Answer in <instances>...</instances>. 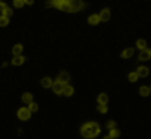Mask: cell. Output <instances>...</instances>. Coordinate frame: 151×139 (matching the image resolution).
Segmentation results:
<instances>
[{"mask_svg":"<svg viewBox=\"0 0 151 139\" xmlns=\"http://www.w3.org/2000/svg\"><path fill=\"white\" fill-rule=\"evenodd\" d=\"M9 19L4 16H0V27H5L8 24Z\"/></svg>","mask_w":151,"mask_h":139,"instance_id":"cell-22","label":"cell"},{"mask_svg":"<svg viewBox=\"0 0 151 139\" xmlns=\"http://www.w3.org/2000/svg\"><path fill=\"white\" fill-rule=\"evenodd\" d=\"M111 13H110V10L109 8H105L104 10H102V12L100 13V21H107L109 19H110Z\"/></svg>","mask_w":151,"mask_h":139,"instance_id":"cell-10","label":"cell"},{"mask_svg":"<svg viewBox=\"0 0 151 139\" xmlns=\"http://www.w3.org/2000/svg\"><path fill=\"white\" fill-rule=\"evenodd\" d=\"M97 110L102 113H106L108 111V108L106 105H100L97 107Z\"/></svg>","mask_w":151,"mask_h":139,"instance_id":"cell-28","label":"cell"},{"mask_svg":"<svg viewBox=\"0 0 151 139\" xmlns=\"http://www.w3.org/2000/svg\"><path fill=\"white\" fill-rule=\"evenodd\" d=\"M29 111H32V112H35L37 110H38V105L35 102H32L29 104Z\"/></svg>","mask_w":151,"mask_h":139,"instance_id":"cell-26","label":"cell"},{"mask_svg":"<svg viewBox=\"0 0 151 139\" xmlns=\"http://www.w3.org/2000/svg\"><path fill=\"white\" fill-rule=\"evenodd\" d=\"M34 1H32V0H29V1H27V0H25V1H24V2H25L26 4H32V3H33Z\"/></svg>","mask_w":151,"mask_h":139,"instance_id":"cell-30","label":"cell"},{"mask_svg":"<svg viewBox=\"0 0 151 139\" xmlns=\"http://www.w3.org/2000/svg\"><path fill=\"white\" fill-rule=\"evenodd\" d=\"M7 4L5 3H3L0 1V11H3L5 8H7Z\"/></svg>","mask_w":151,"mask_h":139,"instance_id":"cell-29","label":"cell"},{"mask_svg":"<svg viewBox=\"0 0 151 139\" xmlns=\"http://www.w3.org/2000/svg\"><path fill=\"white\" fill-rule=\"evenodd\" d=\"M81 134H82L83 136L86 138H93L88 123L85 124V125L82 127V128H81Z\"/></svg>","mask_w":151,"mask_h":139,"instance_id":"cell-7","label":"cell"},{"mask_svg":"<svg viewBox=\"0 0 151 139\" xmlns=\"http://www.w3.org/2000/svg\"><path fill=\"white\" fill-rule=\"evenodd\" d=\"M2 15L3 16H4V17L9 18L13 15V11H12V10L10 8L7 7V8H5L2 11Z\"/></svg>","mask_w":151,"mask_h":139,"instance_id":"cell-24","label":"cell"},{"mask_svg":"<svg viewBox=\"0 0 151 139\" xmlns=\"http://www.w3.org/2000/svg\"><path fill=\"white\" fill-rule=\"evenodd\" d=\"M22 100L25 103H30L32 100V96L31 94L26 93L22 96Z\"/></svg>","mask_w":151,"mask_h":139,"instance_id":"cell-20","label":"cell"},{"mask_svg":"<svg viewBox=\"0 0 151 139\" xmlns=\"http://www.w3.org/2000/svg\"><path fill=\"white\" fill-rule=\"evenodd\" d=\"M134 52V48H128L126 49L125 50H124L123 52L121 54V57L122 58H129L131 56L133 55Z\"/></svg>","mask_w":151,"mask_h":139,"instance_id":"cell-12","label":"cell"},{"mask_svg":"<svg viewBox=\"0 0 151 139\" xmlns=\"http://www.w3.org/2000/svg\"><path fill=\"white\" fill-rule=\"evenodd\" d=\"M41 84H42V85L44 88H48L52 86V80L50 77L43 78L41 80Z\"/></svg>","mask_w":151,"mask_h":139,"instance_id":"cell-15","label":"cell"},{"mask_svg":"<svg viewBox=\"0 0 151 139\" xmlns=\"http://www.w3.org/2000/svg\"><path fill=\"white\" fill-rule=\"evenodd\" d=\"M116 124L114 121H109L107 123V125H106V128L109 130H114L116 127Z\"/></svg>","mask_w":151,"mask_h":139,"instance_id":"cell-25","label":"cell"},{"mask_svg":"<svg viewBox=\"0 0 151 139\" xmlns=\"http://www.w3.org/2000/svg\"><path fill=\"white\" fill-rule=\"evenodd\" d=\"M110 136L112 137V138H117L120 136V131L118 130L114 129V130H111L110 131Z\"/></svg>","mask_w":151,"mask_h":139,"instance_id":"cell-21","label":"cell"},{"mask_svg":"<svg viewBox=\"0 0 151 139\" xmlns=\"http://www.w3.org/2000/svg\"><path fill=\"white\" fill-rule=\"evenodd\" d=\"M18 117L21 119V120H27L29 119L31 116L30 111H29V109L26 108V107H22L18 111Z\"/></svg>","mask_w":151,"mask_h":139,"instance_id":"cell-2","label":"cell"},{"mask_svg":"<svg viewBox=\"0 0 151 139\" xmlns=\"http://www.w3.org/2000/svg\"><path fill=\"white\" fill-rule=\"evenodd\" d=\"M50 3L52 5L55 6L56 8L59 9V10H63V11L68 12V13L75 12L70 4H69V1H60L59 0V1H52Z\"/></svg>","mask_w":151,"mask_h":139,"instance_id":"cell-1","label":"cell"},{"mask_svg":"<svg viewBox=\"0 0 151 139\" xmlns=\"http://www.w3.org/2000/svg\"><path fill=\"white\" fill-rule=\"evenodd\" d=\"M52 89L55 94L60 95L63 93V85L58 81L55 80V82L52 84Z\"/></svg>","mask_w":151,"mask_h":139,"instance_id":"cell-8","label":"cell"},{"mask_svg":"<svg viewBox=\"0 0 151 139\" xmlns=\"http://www.w3.org/2000/svg\"><path fill=\"white\" fill-rule=\"evenodd\" d=\"M69 4H70L75 12L82 10L85 6L82 1H72H72H69Z\"/></svg>","mask_w":151,"mask_h":139,"instance_id":"cell-6","label":"cell"},{"mask_svg":"<svg viewBox=\"0 0 151 139\" xmlns=\"http://www.w3.org/2000/svg\"><path fill=\"white\" fill-rule=\"evenodd\" d=\"M25 57L23 56H16L12 60V64L14 66H20L24 62Z\"/></svg>","mask_w":151,"mask_h":139,"instance_id":"cell-11","label":"cell"},{"mask_svg":"<svg viewBox=\"0 0 151 139\" xmlns=\"http://www.w3.org/2000/svg\"><path fill=\"white\" fill-rule=\"evenodd\" d=\"M100 16H99L98 15H97V14L92 15V16H90V17L88 18V23H89L90 24H92V25L97 24L100 22Z\"/></svg>","mask_w":151,"mask_h":139,"instance_id":"cell-13","label":"cell"},{"mask_svg":"<svg viewBox=\"0 0 151 139\" xmlns=\"http://www.w3.org/2000/svg\"><path fill=\"white\" fill-rule=\"evenodd\" d=\"M88 126H89L90 130H91V133L92 135L93 138H95L96 136L98 135V134L100 133V127H99L98 124L96 123V122H88Z\"/></svg>","mask_w":151,"mask_h":139,"instance_id":"cell-4","label":"cell"},{"mask_svg":"<svg viewBox=\"0 0 151 139\" xmlns=\"http://www.w3.org/2000/svg\"><path fill=\"white\" fill-rule=\"evenodd\" d=\"M149 72H150V71H149V69L147 67H146V66H139L137 69V74L140 77H146L149 75Z\"/></svg>","mask_w":151,"mask_h":139,"instance_id":"cell-9","label":"cell"},{"mask_svg":"<svg viewBox=\"0 0 151 139\" xmlns=\"http://www.w3.org/2000/svg\"><path fill=\"white\" fill-rule=\"evenodd\" d=\"M69 80H70V76H69V74L66 72H62L59 75L58 77L56 79V80L60 82L62 85H66L69 82Z\"/></svg>","mask_w":151,"mask_h":139,"instance_id":"cell-5","label":"cell"},{"mask_svg":"<svg viewBox=\"0 0 151 139\" xmlns=\"http://www.w3.org/2000/svg\"><path fill=\"white\" fill-rule=\"evenodd\" d=\"M23 50V47H22L21 44H16V46H14L13 49V53L15 55H18V54H21Z\"/></svg>","mask_w":151,"mask_h":139,"instance_id":"cell-19","label":"cell"},{"mask_svg":"<svg viewBox=\"0 0 151 139\" xmlns=\"http://www.w3.org/2000/svg\"><path fill=\"white\" fill-rule=\"evenodd\" d=\"M137 46L139 49L144 50L147 47V43L144 39H139L137 42Z\"/></svg>","mask_w":151,"mask_h":139,"instance_id":"cell-18","label":"cell"},{"mask_svg":"<svg viewBox=\"0 0 151 139\" xmlns=\"http://www.w3.org/2000/svg\"><path fill=\"white\" fill-rule=\"evenodd\" d=\"M13 4H14L15 7H18V8H20V7H22V6H23L24 1H21V0H15Z\"/></svg>","mask_w":151,"mask_h":139,"instance_id":"cell-27","label":"cell"},{"mask_svg":"<svg viewBox=\"0 0 151 139\" xmlns=\"http://www.w3.org/2000/svg\"><path fill=\"white\" fill-rule=\"evenodd\" d=\"M138 77L139 76L137 74V72H131V73L129 75V76H128V79H129V80L132 82H136V81H137Z\"/></svg>","mask_w":151,"mask_h":139,"instance_id":"cell-23","label":"cell"},{"mask_svg":"<svg viewBox=\"0 0 151 139\" xmlns=\"http://www.w3.org/2000/svg\"><path fill=\"white\" fill-rule=\"evenodd\" d=\"M104 139H114V138H112V137H111L110 135H109V136H106V137H105Z\"/></svg>","mask_w":151,"mask_h":139,"instance_id":"cell-31","label":"cell"},{"mask_svg":"<svg viewBox=\"0 0 151 139\" xmlns=\"http://www.w3.org/2000/svg\"><path fill=\"white\" fill-rule=\"evenodd\" d=\"M151 59V49H145L139 54L138 60L140 61H147Z\"/></svg>","mask_w":151,"mask_h":139,"instance_id":"cell-3","label":"cell"},{"mask_svg":"<svg viewBox=\"0 0 151 139\" xmlns=\"http://www.w3.org/2000/svg\"><path fill=\"white\" fill-rule=\"evenodd\" d=\"M63 92L66 96L70 97V96H72V94H73L74 89L71 85H66V86H65L64 88H63Z\"/></svg>","mask_w":151,"mask_h":139,"instance_id":"cell-17","label":"cell"},{"mask_svg":"<svg viewBox=\"0 0 151 139\" xmlns=\"http://www.w3.org/2000/svg\"><path fill=\"white\" fill-rule=\"evenodd\" d=\"M150 90L151 91V86H150Z\"/></svg>","mask_w":151,"mask_h":139,"instance_id":"cell-32","label":"cell"},{"mask_svg":"<svg viewBox=\"0 0 151 139\" xmlns=\"http://www.w3.org/2000/svg\"><path fill=\"white\" fill-rule=\"evenodd\" d=\"M97 101L100 103V105H106V104H107L108 101H109V98H108V96L106 94H101L98 97L97 99Z\"/></svg>","mask_w":151,"mask_h":139,"instance_id":"cell-14","label":"cell"},{"mask_svg":"<svg viewBox=\"0 0 151 139\" xmlns=\"http://www.w3.org/2000/svg\"><path fill=\"white\" fill-rule=\"evenodd\" d=\"M150 90L148 87L147 86H142L141 88H139V93L141 94V96L144 97H147L150 95Z\"/></svg>","mask_w":151,"mask_h":139,"instance_id":"cell-16","label":"cell"}]
</instances>
